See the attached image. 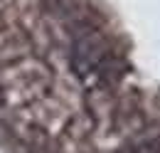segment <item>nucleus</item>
<instances>
[{
	"label": "nucleus",
	"mask_w": 160,
	"mask_h": 153,
	"mask_svg": "<svg viewBox=\"0 0 160 153\" xmlns=\"http://www.w3.org/2000/svg\"><path fill=\"white\" fill-rule=\"evenodd\" d=\"M111 52H113L111 37L103 30H96V32H89V35H81V37L72 40L69 64H72L74 74L79 76V79H89L91 72L96 69V64L106 55H111Z\"/></svg>",
	"instance_id": "obj_1"
}]
</instances>
